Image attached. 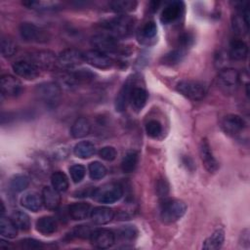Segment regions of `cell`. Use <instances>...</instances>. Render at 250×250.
Returning <instances> with one entry per match:
<instances>
[{
	"instance_id": "obj_5",
	"label": "cell",
	"mask_w": 250,
	"mask_h": 250,
	"mask_svg": "<svg viewBox=\"0 0 250 250\" xmlns=\"http://www.w3.org/2000/svg\"><path fill=\"white\" fill-rule=\"evenodd\" d=\"M217 83L221 91L225 94H233L239 84V73L234 68L228 67L221 69L218 74Z\"/></svg>"
},
{
	"instance_id": "obj_49",
	"label": "cell",
	"mask_w": 250,
	"mask_h": 250,
	"mask_svg": "<svg viewBox=\"0 0 250 250\" xmlns=\"http://www.w3.org/2000/svg\"><path fill=\"white\" fill-rule=\"evenodd\" d=\"M21 244L26 247V248H31V249H38V248H42L43 244L41 243V241H38L36 239L33 238H25L23 240L21 241Z\"/></svg>"
},
{
	"instance_id": "obj_19",
	"label": "cell",
	"mask_w": 250,
	"mask_h": 250,
	"mask_svg": "<svg viewBox=\"0 0 250 250\" xmlns=\"http://www.w3.org/2000/svg\"><path fill=\"white\" fill-rule=\"evenodd\" d=\"M133 88H134L133 82L131 81V79H128L124 83L122 88L119 90L115 98V108L117 111L121 112L126 109L127 104H129V101H130V96Z\"/></svg>"
},
{
	"instance_id": "obj_38",
	"label": "cell",
	"mask_w": 250,
	"mask_h": 250,
	"mask_svg": "<svg viewBox=\"0 0 250 250\" xmlns=\"http://www.w3.org/2000/svg\"><path fill=\"white\" fill-rule=\"evenodd\" d=\"M18 50V46L16 44V42L8 37H2L1 39V54L4 58H11L13 57Z\"/></svg>"
},
{
	"instance_id": "obj_40",
	"label": "cell",
	"mask_w": 250,
	"mask_h": 250,
	"mask_svg": "<svg viewBox=\"0 0 250 250\" xmlns=\"http://www.w3.org/2000/svg\"><path fill=\"white\" fill-rule=\"evenodd\" d=\"M22 4L28 9L38 10V11H47L52 10L57 7L58 3L54 2H45V1H24Z\"/></svg>"
},
{
	"instance_id": "obj_8",
	"label": "cell",
	"mask_w": 250,
	"mask_h": 250,
	"mask_svg": "<svg viewBox=\"0 0 250 250\" xmlns=\"http://www.w3.org/2000/svg\"><path fill=\"white\" fill-rule=\"evenodd\" d=\"M37 97L48 104H55L62 96V88L57 82H45L36 87Z\"/></svg>"
},
{
	"instance_id": "obj_48",
	"label": "cell",
	"mask_w": 250,
	"mask_h": 250,
	"mask_svg": "<svg viewBox=\"0 0 250 250\" xmlns=\"http://www.w3.org/2000/svg\"><path fill=\"white\" fill-rule=\"evenodd\" d=\"M192 41H193V36L190 33H188V32L183 33L179 39L181 49H185V48L190 46L192 44Z\"/></svg>"
},
{
	"instance_id": "obj_32",
	"label": "cell",
	"mask_w": 250,
	"mask_h": 250,
	"mask_svg": "<svg viewBox=\"0 0 250 250\" xmlns=\"http://www.w3.org/2000/svg\"><path fill=\"white\" fill-rule=\"evenodd\" d=\"M139 154L136 150H128L121 161V169L124 173L133 172L138 164Z\"/></svg>"
},
{
	"instance_id": "obj_1",
	"label": "cell",
	"mask_w": 250,
	"mask_h": 250,
	"mask_svg": "<svg viewBox=\"0 0 250 250\" xmlns=\"http://www.w3.org/2000/svg\"><path fill=\"white\" fill-rule=\"evenodd\" d=\"M134 27L135 19L126 15L117 16L104 24V28L105 30L104 33H107L116 39L129 36Z\"/></svg>"
},
{
	"instance_id": "obj_37",
	"label": "cell",
	"mask_w": 250,
	"mask_h": 250,
	"mask_svg": "<svg viewBox=\"0 0 250 250\" xmlns=\"http://www.w3.org/2000/svg\"><path fill=\"white\" fill-rule=\"evenodd\" d=\"M29 185V179L25 175H16L9 182V188L14 192L24 190Z\"/></svg>"
},
{
	"instance_id": "obj_34",
	"label": "cell",
	"mask_w": 250,
	"mask_h": 250,
	"mask_svg": "<svg viewBox=\"0 0 250 250\" xmlns=\"http://www.w3.org/2000/svg\"><path fill=\"white\" fill-rule=\"evenodd\" d=\"M0 233L3 237L6 238H15L18 233V228L14 224V222L3 215L0 220Z\"/></svg>"
},
{
	"instance_id": "obj_17",
	"label": "cell",
	"mask_w": 250,
	"mask_h": 250,
	"mask_svg": "<svg viewBox=\"0 0 250 250\" xmlns=\"http://www.w3.org/2000/svg\"><path fill=\"white\" fill-rule=\"evenodd\" d=\"M184 11V3L181 1H173L169 3L162 11L160 21L164 24H169L177 21Z\"/></svg>"
},
{
	"instance_id": "obj_42",
	"label": "cell",
	"mask_w": 250,
	"mask_h": 250,
	"mask_svg": "<svg viewBox=\"0 0 250 250\" xmlns=\"http://www.w3.org/2000/svg\"><path fill=\"white\" fill-rule=\"evenodd\" d=\"M146 132L151 138H157L162 132V126L157 120H149L146 125Z\"/></svg>"
},
{
	"instance_id": "obj_13",
	"label": "cell",
	"mask_w": 250,
	"mask_h": 250,
	"mask_svg": "<svg viewBox=\"0 0 250 250\" xmlns=\"http://www.w3.org/2000/svg\"><path fill=\"white\" fill-rule=\"evenodd\" d=\"M91 243L100 249H106L111 247L115 241L114 233L105 229H94L90 237Z\"/></svg>"
},
{
	"instance_id": "obj_20",
	"label": "cell",
	"mask_w": 250,
	"mask_h": 250,
	"mask_svg": "<svg viewBox=\"0 0 250 250\" xmlns=\"http://www.w3.org/2000/svg\"><path fill=\"white\" fill-rule=\"evenodd\" d=\"M42 202L48 210H57L61 203L60 192L53 187H44L42 189Z\"/></svg>"
},
{
	"instance_id": "obj_15",
	"label": "cell",
	"mask_w": 250,
	"mask_h": 250,
	"mask_svg": "<svg viewBox=\"0 0 250 250\" xmlns=\"http://www.w3.org/2000/svg\"><path fill=\"white\" fill-rule=\"evenodd\" d=\"M199 153L205 169L210 173H215L219 168V163L214 157L211 150V146L206 139H203L200 143Z\"/></svg>"
},
{
	"instance_id": "obj_43",
	"label": "cell",
	"mask_w": 250,
	"mask_h": 250,
	"mask_svg": "<svg viewBox=\"0 0 250 250\" xmlns=\"http://www.w3.org/2000/svg\"><path fill=\"white\" fill-rule=\"evenodd\" d=\"M69 172H70V176H71V179L74 183H80L84 176H85V173H86V170H85V167L81 164H74L72 165L70 168H69Z\"/></svg>"
},
{
	"instance_id": "obj_2",
	"label": "cell",
	"mask_w": 250,
	"mask_h": 250,
	"mask_svg": "<svg viewBox=\"0 0 250 250\" xmlns=\"http://www.w3.org/2000/svg\"><path fill=\"white\" fill-rule=\"evenodd\" d=\"M187 211V204L179 199H170L163 202L160 209V218L166 224L180 220Z\"/></svg>"
},
{
	"instance_id": "obj_26",
	"label": "cell",
	"mask_w": 250,
	"mask_h": 250,
	"mask_svg": "<svg viewBox=\"0 0 250 250\" xmlns=\"http://www.w3.org/2000/svg\"><path fill=\"white\" fill-rule=\"evenodd\" d=\"M248 55V47L242 40L236 39L230 43L229 56L233 61H243Z\"/></svg>"
},
{
	"instance_id": "obj_10",
	"label": "cell",
	"mask_w": 250,
	"mask_h": 250,
	"mask_svg": "<svg viewBox=\"0 0 250 250\" xmlns=\"http://www.w3.org/2000/svg\"><path fill=\"white\" fill-rule=\"evenodd\" d=\"M57 58L58 57L55 55V53L45 50L31 54L28 57V60L37 65L40 70H52L57 66Z\"/></svg>"
},
{
	"instance_id": "obj_41",
	"label": "cell",
	"mask_w": 250,
	"mask_h": 250,
	"mask_svg": "<svg viewBox=\"0 0 250 250\" xmlns=\"http://www.w3.org/2000/svg\"><path fill=\"white\" fill-rule=\"evenodd\" d=\"M184 57H185V50L180 48V49L171 51L170 53L166 54L163 57V63L173 65V64L180 62Z\"/></svg>"
},
{
	"instance_id": "obj_31",
	"label": "cell",
	"mask_w": 250,
	"mask_h": 250,
	"mask_svg": "<svg viewBox=\"0 0 250 250\" xmlns=\"http://www.w3.org/2000/svg\"><path fill=\"white\" fill-rule=\"evenodd\" d=\"M73 152L77 157L86 159L95 154L96 147H95L94 144H92L91 142L83 141V142H80L75 145V146L73 148Z\"/></svg>"
},
{
	"instance_id": "obj_6",
	"label": "cell",
	"mask_w": 250,
	"mask_h": 250,
	"mask_svg": "<svg viewBox=\"0 0 250 250\" xmlns=\"http://www.w3.org/2000/svg\"><path fill=\"white\" fill-rule=\"evenodd\" d=\"M84 62V53L77 49H65L57 58V66L61 70H72Z\"/></svg>"
},
{
	"instance_id": "obj_33",
	"label": "cell",
	"mask_w": 250,
	"mask_h": 250,
	"mask_svg": "<svg viewBox=\"0 0 250 250\" xmlns=\"http://www.w3.org/2000/svg\"><path fill=\"white\" fill-rule=\"evenodd\" d=\"M11 220L14 222L16 227L21 230H27L31 226L29 216L21 210L13 211L11 214Z\"/></svg>"
},
{
	"instance_id": "obj_25",
	"label": "cell",
	"mask_w": 250,
	"mask_h": 250,
	"mask_svg": "<svg viewBox=\"0 0 250 250\" xmlns=\"http://www.w3.org/2000/svg\"><path fill=\"white\" fill-rule=\"evenodd\" d=\"M36 229L44 235H50L57 231L58 223L54 217L43 216L37 220Z\"/></svg>"
},
{
	"instance_id": "obj_18",
	"label": "cell",
	"mask_w": 250,
	"mask_h": 250,
	"mask_svg": "<svg viewBox=\"0 0 250 250\" xmlns=\"http://www.w3.org/2000/svg\"><path fill=\"white\" fill-rule=\"evenodd\" d=\"M248 7L249 5H247L244 9H242L239 14L234 15L231 19L232 29L234 33L238 36H243L248 31V26H249Z\"/></svg>"
},
{
	"instance_id": "obj_3",
	"label": "cell",
	"mask_w": 250,
	"mask_h": 250,
	"mask_svg": "<svg viewBox=\"0 0 250 250\" xmlns=\"http://www.w3.org/2000/svg\"><path fill=\"white\" fill-rule=\"evenodd\" d=\"M93 198L100 203H113L123 195V188L119 184H105L93 190Z\"/></svg>"
},
{
	"instance_id": "obj_11",
	"label": "cell",
	"mask_w": 250,
	"mask_h": 250,
	"mask_svg": "<svg viewBox=\"0 0 250 250\" xmlns=\"http://www.w3.org/2000/svg\"><path fill=\"white\" fill-rule=\"evenodd\" d=\"M14 72L26 80H33L40 74V68L29 60L17 61L13 64Z\"/></svg>"
},
{
	"instance_id": "obj_46",
	"label": "cell",
	"mask_w": 250,
	"mask_h": 250,
	"mask_svg": "<svg viewBox=\"0 0 250 250\" xmlns=\"http://www.w3.org/2000/svg\"><path fill=\"white\" fill-rule=\"evenodd\" d=\"M118 235L123 239V240H131L135 237L137 231L135 228L128 226V227H123L118 230Z\"/></svg>"
},
{
	"instance_id": "obj_47",
	"label": "cell",
	"mask_w": 250,
	"mask_h": 250,
	"mask_svg": "<svg viewBox=\"0 0 250 250\" xmlns=\"http://www.w3.org/2000/svg\"><path fill=\"white\" fill-rule=\"evenodd\" d=\"M168 191H169V188H168L167 182L163 179H160L156 184V192L158 196L165 197L168 194Z\"/></svg>"
},
{
	"instance_id": "obj_24",
	"label": "cell",
	"mask_w": 250,
	"mask_h": 250,
	"mask_svg": "<svg viewBox=\"0 0 250 250\" xmlns=\"http://www.w3.org/2000/svg\"><path fill=\"white\" fill-rule=\"evenodd\" d=\"M147 92L142 88V87H134L131 96H130V101L129 103L131 104V106L135 111H140L142 108L145 106L147 101Z\"/></svg>"
},
{
	"instance_id": "obj_28",
	"label": "cell",
	"mask_w": 250,
	"mask_h": 250,
	"mask_svg": "<svg viewBox=\"0 0 250 250\" xmlns=\"http://www.w3.org/2000/svg\"><path fill=\"white\" fill-rule=\"evenodd\" d=\"M90 213V204L86 202H75L68 207V214L75 221L86 219Z\"/></svg>"
},
{
	"instance_id": "obj_44",
	"label": "cell",
	"mask_w": 250,
	"mask_h": 250,
	"mask_svg": "<svg viewBox=\"0 0 250 250\" xmlns=\"http://www.w3.org/2000/svg\"><path fill=\"white\" fill-rule=\"evenodd\" d=\"M93 231L94 229L91 228V226L80 225V226H76L72 229V235L80 238H90Z\"/></svg>"
},
{
	"instance_id": "obj_35",
	"label": "cell",
	"mask_w": 250,
	"mask_h": 250,
	"mask_svg": "<svg viewBox=\"0 0 250 250\" xmlns=\"http://www.w3.org/2000/svg\"><path fill=\"white\" fill-rule=\"evenodd\" d=\"M52 187L59 192H64L68 188V179L62 171H56L51 176Z\"/></svg>"
},
{
	"instance_id": "obj_29",
	"label": "cell",
	"mask_w": 250,
	"mask_h": 250,
	"mask_svg": "<svg viewBox=\"0 0 250 250\" xmlns=\"http://www.w3.org/2000/svg\"><path fill=\"white\" fill-rule=\"evenodd\" d=\"M157 33V26L154 21H146L142 25L138 32V39L143 44H148L153 40Z\"/></svg>"
},
{
	"instance_id": "obj_21",
	"label": "cell",
	"mask_w": 250,
	"mask_h": 250,
	"mask_svg": "<svg viewBox=\"0 0 250 250\" xmlns=\"http://www.w3.org/2000/svg\"><path fill=\"white\" fill-rule=\"evenodd\" d=\"M90 217L95 224L105 225V224H108L113 219L114 212L109 207L98 206L91 211Z\"/></svg>"
},
{
	"instance_id": "obj_36",
	"label": "cell",
	"mask_w": 250,
	"mask_h": 250,
	"mask_svg": "<svg viewBox=\"0 0 250 250\" xmlns=\"http://www.w3.org/2000/svg\"><path fill=\"white\" fill-rule=\"evenodd\" d=\"M137 7V2L132 0H116L110 2V8L112 11L120 14L134 11Z\"/></svg>"
},
{
	"instance_id": "obj_14",
	"label": "cell",
	"mask_w": 250,
	"mask_h": 250,
	"mask_svg": "<svg viewBox=\"0 0 250 250\" xmlns=\"http://www.w3.org/2000/svg\"><path fill=\"white\" fill-rule=\"evenodd\" d=\"M0 87L2 94L9 98L18 97L22 92V85L21 81L10 74H5L1 77Z\"/></svg>"
},
{
	"instance_id": "obj_12",
	"label": "cell",
	"mask_w": 250,
	"mask_h": 250,
	"mask_svg": "<svg viewBox=\"0 0 250 250\" xmlns=\"http://www.w3.org/2000/svg\"><path fill=\"white\" fill-rule=\"evenodd\" d=\"M84 62L100 69H107L113 64V61L111 58H109L106 54L97 50H90L85 52Z\"/></svg>"
},
{
	"instance_id": "obj_7",
	"label": "cell",
	"mask_w": 250,
	"mask_h": 250,
	"mask_svg": "<svg viewBox=\"0 0 250 250\" xmlns=\"http://www.w3.org/2000/svg\"><path fill=\"white\" fill-rule=\"evenodd\" d=\"M21 37L26 42L44 43L48 40V33L32 22H21L19 27Z\"/></svg>"
},
{
	"instance_id": "obj_39",
	"label": "cell",
	"mask_w": 250,
	"mask_h": 250,
	"mask_svg": "<svg viewBox=\"0 0 250 250\" xmlns=\"http://www.w3.org/2000/svg\"><path fill=\"white\" fill-rule=\"evenodd\" d=\"M89 175L92 180H101L106 175V168L99 161H94L89 164Z\"/></svg>"
},
{
	"instance_id": "obj_16",
	"label": "cell",
	"mask_w": 250,
	"mask_h": 250,
	"mask_svg": "<svg viewBox=\"0 0 250 250\" xmlns=\"http://www.w3.org/2000/svg\"><path fill=\"white\" fill-rule=\"evenodd\" d=\"M245 127V121L237 114H229L222 121V128L229 136L239 134Z\"/></svg>"
},
{
	"instance_id": "obj_23",
	"label": "cell",
	"mask_w": 250,
	"mask_h": 250,
	"mask_svg": "<svg viewBox=\"0 0 250 250\" xmlns=\"http://www.w3.org/2000/svg\"><path fill=\"white\" fill-rule=\"evenodd\" d=\"M21 204L27 210L37 212L41 208L43 202L42 197L37 192L27 191L21 197Z\"/></svg>"
},
{
	"instance_id": "obj_30",
	"label": "cell",
	"mask_w": 250,
	"mask_h": 250,
	"mask_svg": "<svg viewBox=\"0 0 250 250\" xmlns=\"http://www.w3.org/2000/svg\"><path fill=\"white\" fill-rule=\"evenodd\" d=\"M225 240V231L223 229H216L203 243V248L208 250H215L221 248Z\"/></svg>"
},
{
	"instance_id": "obj_22",
	"label": "cell",
	"mask_w": 250,
	"mask_h": 250,
	"mask_svg": "<svg viewBox=\"0 0 250 250\" xmlns=\"http://www.w3.org/2000/svg\"><path fill=\"white\" fill-rule=\"evenodd\" d=\"M57 83L61 86V88L72 90L79 85L80 81L75 71L62 70L60 73L57 74Z\"/></svg>"
},
{
	"instance_id": "obj_9",
	"label": "cell",
	"mask_w": 250,
	"mask_h": 250,
	"mask_svg": "<svg viewBox=\"0 0 250 250\" xmlns=\"http://www.w3.org/2000/svg\"><path fill=\"white\" fill-rule=\"evenodd\" d=\"M91 43L95 47V50L104 54L109 52H116L119 49L117 39L104 32L94 35L91 39Z\"/></svg>"
},
{
	"instance_id": "obj_27",
	"label": "cell",
	"mask_w": 250,
	"mask_h": 250,
	"mask_svg": "<svg viewBox=\"0 0 250 250\" xmlns=\"http://www.w3.org/2000/svg\"><path fill=\"white\" fill-rule=\"evenodd\" d=\"M91 131V124L85 117L77 118L70 129V134L75 139H80L87 136Z\"/></svg>"
},
{
	"instance_id": "obj_45",
	"label": "cell",
	"mask_w": 250,
	"mask_h": 250,
	"mask_svg": "<svg viewBox=\"0 0 250 250\" xmlns=\"http://www.w3.org/2000/svg\"><path fill=\"white\" fill-rule=\"evenodd\" d=\"M116 149L113 146H104L100 149L99 151V155L102 159L105 160V161H112L115 159L116 157Z\"/></svg>"
},
{
	"instance_id": "obj_4",
	"label": "cell",
	"mask_w": 250,
	"mask_h": 250,
	"mask_svg": "<svg viewBox=\"0 0 250 250\" xmlns=\"http://www.w3.org/2000/svg\"><path fill=\"white\" fill-rule=\"evenodd\" d=\"M176 88L180 94L192 101H200L206 95L205 86L201 82L191 79L180 81Z\"/></svg>"
}]
</instances>
